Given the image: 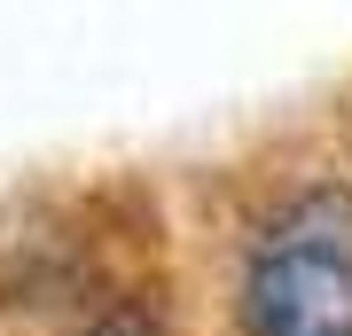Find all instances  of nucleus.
Returning a JSON list of instances; mask_svg holds the SVG:
<instances>
[{
  "mask_svg": "<svg viewBox=\"0 0 352 336\" xmlns=\"http://www.w3.org/2000/svg\"><path fill=\"white\" fill-rule=\"evenodd\" d=\"M243 336H352V188L305 180L243 250Z\"/></svg>",
  "mask_w": 352,
  "mask_h": 336,
  "instance_id": "obj_1",
  "label": "nucleus"
},
{
  "mask_svg": "<svg viewBox=\"0 0 352 336\" xmlns=\"http://www.w3.org/2000/svg\"><path fill=\"white\" fill-rule=\"evenodd\" d=\"M87 336H173V328H164V313H157V305H141V298H126V305L94 313V321H87Z\"/></svg>",
  "mask_w": 352,
  "mask_h": 336,
  "instance_id": "obj_2",
  "label": "nucleus"
}]
</instances>
